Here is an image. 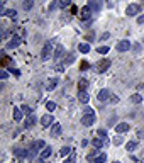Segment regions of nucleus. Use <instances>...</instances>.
Returning a JSON list of instances; mask_svg holds the SVG:
<instances>
[{
    "mask_svg": "<svg viewBox=\"0 0 144 163\" xmlns=\"http://www.w3.org/2000/svg\"><path fill=\"white\" fill-rule=\"evenodd\" d=\"M98 155H100V151H98V150H97V148H95V151H92V153H88V156H86V158H88L90 162H93V160H95V158H97V156H98Z\"/></svg>",
    "mask_w": 144,
    "mask_h": 163,
    "instance_id": "nucleus-31",
    "label": "nucleus"
},
{
    "mask_svg": "<svg viewBox=\"0 0 144 163\" xmlns=\"http://www.w3.org/2000/svg\"><path fill=\"white\" fill-rule=\"evenodd\" d=\"M88 5H90V9L93 10V12H100V7H102V2L100 0H88Z\"/></svg>",
    "mask_w": 144,
    "mask_h": 163,
    "instance_id": "nucleus-11",
    "label": "nucleus"
},
{
    "mask_svg": "<svg viewBox=\"0 0 144 163\" xmlns=\"http://www.w3.org/2000/svg\"><path fill=\"white\" fill-rule=\"evenodd\" d=\"M20 43H22V38L17 36V34H14V36L9 39V43H7V46H5V48H7V49H15Z\"/></svg>",
    "mask_w": 144,
    "mask_h": 163,
    "instance_id": "nucleus-3",
    "label": "nucleus"
},
{
    "mask_svg": "<svg viewBox=\"0 0 144 163\" xmlns=\"http://www.w3.org/2000/svg\"><path fill=\"white\" fill-rule=\"evenodd\" d=\"M83 114H95V111H93L92 107H85V109H83Z\"/></svg>",
    "mask_w": 144,
    "mask_h": 163,
    "instance_id": "nucleus-38",
    "label": "nucleus"
},
{
    "mask_svg": "<svg viewBox=\"0 0 144 163\" xmlns=\"http://www.w3.org/2000/svg\"><path fill=\"white\" fill-rule=\"evenodd\" d=\"M49 10H54V9H59V5H58V0H54V2H51L49 3V7H48Z\"/></svg>",
    "mask_w": 144,
    "mask_h": 163,
    "instance_id": "nucleus-37",
    "label": "nucleus"
},
{
    "mask_svg": "<svg viewBox=\"0 0 144 163\" xmlns=\"http://www.w3.org/2000/svg\"><path fill=\"white\" fill-rule=\"evenodd\" d=\"M143 163H144V162H143Z\"/></svg>",
    "mask_w": 144,
    "mask_h": 163,
    "instance_id": "nucleus-47",
    "label": "nucleus"
},
{
    "mask_svg": "<svg viewBox=\"0 0 144 163\" xmlns=\"http://www.w3.org/2000/svg\"><path fill=\"white\" fill-rule=\"evenodd\" d=\"M9 38V32H7V31H5V32H3V34H2V39H7Z\"/></svg>",
    "mask_w": 144,
    "mask_h": 163,
    "instance_id": "nucleus-44",
    "label": "nucleus"
},
{
    "mask_svg": "<svg viewBox=\"0 0 144 163\" xmlns=\"http://www.w3.org/2000/svg\"><path fill=\"white\" fill-rule=\"evenodd\" d=\"M53 122H54V119H53L51 114H46V115L41 117V126H42V127H48V126H51Z\"/></svg>",
    "mask_w": 144,
    "mask_h": 163,
    "instance_id": "nucleus-8",
    "label": "nucleus"
},
{
    "mask_svg": "<svg viewBox=\"0 0 144 163\" xmlns=\"http://www.w3.org/2000/svg\"><path fill=\"white\" fill-rule=\"evenodd\" d=\"M129 49H131V43L127 39H122V41L117 43V51L119 53H124V51H129Z\"/></svg>",
    "mask_w": 144,
    "mask_h": 163,
    "instance_id": "nucleus-7",
    "label": "nucleus"
},
{
    "mask_svg": "<svg viewBox=\"0 0 144 163\" xmlns=\"http://www.w3.org/2000/svg\"><path fill=\"white\" fill-rule=\"evenodd\" d=\"M14 155L17 158H26V156H29V151L27 150H22V148H14Z\"/></svg>",
    "mask_w": 144,
    "mask_h": 163,
    "instance_id": "nucleus-16",
    "label": "nucleus"
},
{
    "mask_svg": "<svg viewBox=\"0 0 144 163\" xmlns=\"http://www.w3.org/2000/svg\"><path fill=\"white\" fill-rule=\"evenodd\" d=\"M114 163H120V162H114Z\"/></svg>",
    "mask_w": 144,
    "mask_h": 163,
    "instance_id": "nucleus-46",
    "label": "nucleus"
},
{
    "mask_svg": "<svg viewBox=\"0 0 144 163\" xmlns=\"http://www.w3.org/2000/svg\"><path fill=\"white\" fill-rule=\"evenodd\" d=\"M97 51H98L100 55H107V53H109V46H100Z\"/></svg>",
    "mask_w": 144,
    "mask_h": 163,
    "instance_id": "nucleus-36",
    "label": "nucleus"
},
{
    "mask_svg": "<svg viewBox=\"0 0 144 163\" xmlns=\"http://www.w3.org/2000/svg\"><path fill=\"white\" fill-rule=\"evenodd\" d=\"M115 131H117V133H127V131H129V124H127V122H120V124L115 126Z\"/></svg>",
    "mask_w": 144,
    "mask_h": 163,
    "instance_id": "nucleus-18",
    "label": "nucleus"
},
{
    "mask_svg": "<svg viewBox=\"0 0 144 163\" xmlns=\"http://www.w3.org/2000/svg\"><path fill=\"white\" fill-rule=\"evenodd\" d=\"M136 148H137V143H136V141H129V143L125 144V150H127V151H134Z\"/></svg>",
    "mask_w": 144,
    "mask_h": 163,
    "instance_id": "nucleus-29",
    "label": "nucleus"
},
{
    "mask_svg": "<svg viewBox=\"0 0 144 163\" xmlns=\"http://www.w3.org/2000/svg\"><path fill=\"white\" fill-rule=\"evenodd\" d=\"M53 53H54V44H53V41H48L41 51V59H49L53 56Z\"/></svg>",
    "mask_w": 144,
    "mask_h": 163,
    "instance_id": "nucleus-1",
    "label": "nucleus"
},
{
    "mask_svg": "<svg viewBox=\"0 0 144 163\" xmlns=\"http://www.w3.org/2000/svg\"><path fill=\"white\" fill-rule=\"evenodd\" d=\"M9 77V71H5V70H2V71H0V78H2V80H5V78Z\"/></svg>",
    "mask_w": 144,
    "mask_h": 163,
    "instance_id": "nucleus-39",
    "label": "nucleus"
},
{
    "mask_svg": "<svg viewBox=\"0 0 144 163\" xmlns=\"http://www.w3.org/2000/svg\"><path fill=\"white\" fill-rule=\"evenodd\" d=\"M109 38V32H104V34H102V41H104V39H107Z\"/></svg>",
    "mask_w": 144,
    "mask_h": 163,
    "instance_id": "nucleus-45",
    "label": "nucleus"
},
{
    "mask_svg": "<svg viewBox=\"0 0 144 163\" xmlns=\"http://www.w3.org/2000/svg\"><path fill=\"white\" fill-rule=\"evenodd\" d=\"M139 12H141V5H139V3H131V5H127V9H125V15L136 17Z\"/></svg>",
    "mask_w": 144,
    "mask_h": 163,
    "instance_id": "nucleus-2",
    "label": "nucleus"
},
{
    "mask_svg": "<svg viewBox=\"0 0 144 163\" xmlns=\"http://www.w3.org/2000/svg\"><path fill=\"white\" fill-rule=\"evenodd\" d=\"M71 153H73L71 146H63V148H61V151H59V155H61V156H70Z\"/></svg>",
    "mask_w": 144,
    "mask_h": 163,
    "instance_id": "nucleus-21",
    "label": "nucleus"
},
{
    "mask_svg": "<svg viewBox=\"0 0 144 163\" xmlns=\"http://www.w3.org/2000/svg\"><path fill=\"white\" fill-rule=\"evenodd\" d=\"M92 12H93V10L90 9V5L81 7V9H80V19L81 20H90L92 19Z\"/></svg>",
    "mask_w": 144,
    "mask_h": 163,
    "instance_id": "nucleus-4",
    "label": "nucleus"
},
{
    "mask_svg": "<svg viewBox=\"0 0 144 163\" xmlns=\"http://www.w3.org/2000/svg\"><path fill=\"white\" fill-rule=\"evenodd\" d=\"M86 87H88V80H86V78H81V80L78 82V88H80V90H86Z\"/></svg>",
    "mask_w": 144,
    "mask_h": 163,
    "instance_id": "nucleus-27",
    "label": "nucleus"
},
{
    "mask_svg": "<svg viewBox=\"0 0 144 163\" xmlns=\"http://www.w3.org/2000/svg\"><path fill=\"white\" fill-rule=\"evenodd\" d=\"M75 162H77V156H75V153H71L66 158V160H65V163H75Z\"/></svg>",
    "mask_w": 144,
    "mask_h": 163,
    "instance_id": "nucleus-35",
    "label": "nucleus"
},
{
    "mask_svg": "<svg viewBox=\"0 0 144 163\" xmlns=\"http://www.w3.org/2000/svg\"><path fill=\"white\" fill-rule=\"evenodd\" d=\"M61 131H63V127L59 122H54V126L51 127V136L53 138H58V136H61Z\"/></svg>",
    "mask_w": 144,
    "mask_h": 163,
    "instance_id": "nucleus-10",
    "label": "nucleus"
},
{
    "mask_svg": "<svg viewBox=\"0 0 144 163\" xmlns=\"http://www.w3.org/2000/svg\"><path fill=\"white\" fill-rule=\"evenodd\" d=\"M78 51L86 55V53L90 51V44H88V43H80V44H78Z\"/></svg>",
    "mask_w": 144,
    "mask_h": 163,
    "instance_id": "nucleus-19",
    "label": "nucleus"
},
{
    "mask_svg": "<svg viewBox=\"0 0 144 163\" xmlns=\"http://www.w3.org/2000/svg\"><path fill=\"white\" fill-rule=\"evenodd\" d=\"M58 5H59V9H68L71 5V0H58Z\"/></svg>",
    "mask_w": 144,
    "mask_h": 163,
    "instance_id": "nucleus-25",
    "label": "nucleus"
},
{
    "mask_svg": "<svg viewBox=\"0 0 144 163\" xmlns=\"http://www.w3.org/2000/svg\"><path fill=\"white\" fill-rule=\"evenodd\" d=\"M51 153H53V151H51V148L46 146V148H42V151H41V158H42V160H46V158L51 156Z\"/></svg>",
    "mask_w": 144,
    "mask_h": 163,
    "instance_id": "nucleus-22",
    "label": "nucleus"
},
{
    "mask_svg": "<svg viewBox=\"0 0 144 163\" xmlns=\"http://www.w3.org/2000/svg\"><path fill=\"white\" fill-rule=\"evenodd\" d=\"M78 100H80L81 104H86V102L90 100V95L86 94V90H80V92H78Z\"/></svg>",
    "mask_w": 144,
    "mask_h": 163,
    "instance_id": "nucleus-14",
    "label": "nucleus"
},
{
    "mask_svg": "<svg viewBox=\"0 0 144 163\" xmlns=\"http://www.w3.org/2000/svg\"><path fill=\"white\" fill-rule=\"evenodd\" d=\"M58 83H59L58 78H49L48 83H46V90H54V88L58 87Z\"/></svg>",
    "mask_w": 144,
    "mask_h": 163,
    "instance_id": "nucleus-15",
    "label": "nucleus"
},
{
    "mask_svg": "<svg viewBox=\"0 0 144 163\" xmlns=\"http://www.w3.org/2000/svg\"><path fill=\"white\" fill-rule=\"evenodd\" d=\"M73 61H75V55H73V53H68L66 56H65V59H63L65 65H71Z\"/></svg>",
    "mask_w": 144,
    "mask_h": 163,
    "instance_id": "nucleus-23",
    "label": "nucleus"
},
{
    "mask_svg": "<svg viewBox=\"0 0 144 163\" xmlns=\"http://www.w3.org/2000/svg\"><path fill=\"white\" fill-rule=\"evenodd\" d=\"M131 102H134V104H141V102H143V97L139 95V94H134V95H131Z\"/></svg>",
    "mask_w": 144,
    "mask_h": 163,
    "instance_id": "nucleus-30",
    "label": "nucleus"
},
{
    "mask_svg": "<svg viewBox=\"0 0 144 163\" xmlns=\"http://www.w3.org/2000/svg\"><path fill=\"white\" fill-rule=\"evenodd\" d=\"M93 162H95V163H105V162H107V155H105V153H100V155H98V156L95 158V160H93Z\"/></svg>",
    "mask_w": 144,
    "mask_h": 163,
    "instance_id": "nucleus-28",
    "label": "nucleus"
},
{
    "mask_svg": "<svg viewBox=\"0 0 144 163\" xmlns=\"http://www.w3.org/2000/svg\"><path fill=\"white\" fill-rule=\"evenodd\" d=\"M46 109H48L49 112H53V111L56 109V104H54V102H46Z\"/></svg>",
    "mask_w": 144,
    "mask_h": 163,
    "instance_id": "nucleus-34",
    "label": "nucleus"
},
{
    "mask_svg": "<svg viewBox=\"0 0 144 163\" xmlns=\"http://www.w3.org/2000/svg\"><path fill=\"white\" fill-rule=\"evenodd\" d=\"M36 122H38V119H36V115L34 114H31V115H27V117H26V127H32V126L36 124Z\"/></svg>",
    "mask_w": 144,
    "mask_h": 163,
    "instance_id": "nucleus-17",
    "label": "nucleus"
},
{
    "mask_svg": "<svg viewBox=\"0 0 144 163\" xmlns=\"http://www.w3.org/2000/svg\"><path fill=\"white\" fill-rule=\"evenodd\" d=\"M97 134H98V138H102L104 141L107 139V131H105V129H98V131H97Z\"/></svg>",
    "mask_w": 144,
    "mask_h": 163,
    "instance_id": "nucleus-32",
    "label": "nucleus"
},
{
    "mask_svg": "<svg viewBox=\"0 0 144 163\" xmlns=\"http://www.w3.org/2000/svg\"><path fill=\"white\" fill-rule=\"evenodd\" d=\"M137 24H144V14H143V15H139V17H137Z\"/></svg>",
    "mask_w": 144,
    "mask_h": 163,
    "instance_id": "nucleus-42",
    "label": "nucleus"
},
{
    "mask_svg": "<svg viewBox=\"0 0 144 163\" xmlns=\"http://www.w3.org/2000/svg\"><path fill=\"white\" fill-rule=\"evenodd\" d=\"M22 117H24L22 109H20V107H14V121H15V122H20Z\"/></svg>",
    "mask_w": 144,
    "mask_h": 163,
    "instance_id": "nucleus-13",
    "label": "nucleus"
},
{
    "mask_svg": "<svg viewBox=\"0 0 144 163\" xmlns=\"http://www.w3.org/2000/svg\"><path fill=\"white\" fill-rule=\"evenodd\" d=\"M120 143H122V136H117L114 139V144H120Z\"/></svg>",
    "mask_w": 144,
    "mask_h": 163,
    "instance_id": "nucleus-41",
    "label": "nucleus"
},
{
    "mask_svg": "<svg viewBox=\"0 0 144 163\" xmlns=\"http://www.w3.org/2000/svg\"><path fill=\"white\" fill-rule=\"evenodd\" d=\"M95 121H97L95 114H83V117H81V124L85 126V127H90Z\"/></svg>",
    "mask_w": 144,
    "mask_h": 163,
    "instance_id": "nucleus-5",
    "label": "nucleus"
},
{
    "mask_svg": "<svg viewBox=\"0 0 144 163\" xmlns=\"http://www.w3.org/2000/svg\"><path fill=\"white\" fill-rule=\"evenodd\" d=\"M32 7H34V0H24V3H22L24 10H31Z\"/></svg>",
    "mask_w": 144,
    "mask_h": 163,
    "instance_id": "nucleus-24",
    "label": "nucleus"
},
{
    "mask_svg": "<svg viewBox=\"0 0 144 163\" xmlns=\"http://www.w3.org/2000/svg\"><path fill=\"white\" fill-rule=\"evenodd\" d=\"M3 15H7V17H10V19H15V17H17V10H15V9L5 10V12H3Z\"/></svg>",
    "mask_w": 144,
    "mask_h": 163,
    "instance_id": "nucleus-26",
    "label": "nucleus"
},
{
    "mask_svg": "<svg viewBox=\"0 0 144 163\" xmlns=\"http://www.w3.org/2000/svg\"><path fill=\"white\" fill-rule=\"evenodd\" d=\"M92 144H93V148H97V150H100L104 144H105V141L102 139V138H93V141H92Z\"/></svg>",
    "mask_w": 144,
    "mask_h": 163,
    "instance_id": "nucleus-20",
    "label": "nucleus"
},
{
    "mask_svg": "<svg viewBox=\"0 0 144 163\" xmlns=\"http://www.w3.org/2000/svg\"><path fill=\"white\" fill-rule=\"evenodd\" d=\"M80 70H88V63H85V61H83V63H81V68H80Z\"/></svg>",
    "mask_w": 144,
    "mask_h": 163,
    "instance_id": "nucleus-43",
    "label": "nucleus"
},
{
    "mask_svg": "<svg viewBox=\"0 0 144 163\" xmlns=\"http://www.w3.org/2000/svg\"><path fill=\"white\" fill-rule=\"evenodd\" d=\"M110 68V59H100L98 63H97V70H98V73H104Z\"/></svg>",
    "mask_w": 144,
    "mask_h": 163,
    "instance_id": "nucleus-6",
    "label": "nucleus"
},
{
    "mask_svg": "<svg viewBox=\"0 0 144 163\" xmlns=\"http://www.w3.org/2000/svg\"><path fill=\"white\" fill-rule=\"evenodd\" d=\"M20 109H22V112H24L26 115H31V114H32V109H31L29 106H22Z\"/></svg>",
    "mask_w": 144,
    "mask_h": 163,
    "instance_id": "nucleus-33",
    "label": "nucleus"
},
{
    "mask_svg": "<svg viewBox=\"0 0 144 163\" xmlns=\"http://www.w3.org/2000/svg\"><path fill=\"white\" fill-rule=\"evenodd\" d=\"M54 70L61 73V71H65V65H56V66H54Z\"/></svg>",
    "mask_w": 144,
    "mask_h": 163,
    "instance_id": "nucleus-40",
    "label": "nucleus"
},
{
    "mask_svg": "<svg viewBox=\"0 0 144 163\" xmlns=\"http://www.w3.org/2000/svg\"><path fill=\"white\" fill-rule=\"evenodd\" d=\"M65 55V48L61 46V44H56V48H54V53H53V58L54 59H59V58Z\"/></svg>",
    "mask_w": 144,
    "mask_h": 163,
    "instance_id": "nucleus-12",
    "label": "nucleus"
},
{
    "mask_svg": "<svg viewBox=\"0 0 144 163\" xmlns=\"http://www.w3.org/2000/svg\"><path fill=\"white\" fill-rule=\"evenodd\" d=\"M110 95H112V94H110L107 88H102V90L98 92V95H97V97H98V100H100V102H105V100L110 99Z\"/></svg>",
    "mask_w": 144,
    "mask_h": 163,
    "instance_id": "nucleus-9",
    "label": "nucleus"
}]
</instances>
